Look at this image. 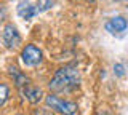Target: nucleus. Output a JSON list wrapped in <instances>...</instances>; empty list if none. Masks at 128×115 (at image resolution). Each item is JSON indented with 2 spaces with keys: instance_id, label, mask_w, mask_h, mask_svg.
<instances>
[{
  "instance_id": "nucleus-1",
  "label": "nucleus",
  "mask_w": 128,
  "mask_h": 115,
  "mask_svg": "<svg viewBox=\"0 0 128 115\" xmlns=\"http://www.w3.org/2000/svg\"><path fill=\"white\" fill-rule=\"evenodd\" d=\"M80 82V72L75 67H62L56 70L50 82V90L51 91H67L69 88L77 86Z\"/></svg>"
},
{
  "instance_id": "nucleus-2",
  "label": "nucleus",
  "mask_w": 128,
  "mask_h": 115,
  "mask_svg": "<svg viewBox=\"0 0 128 115\" xmlns=\"http://www.w3.org/2000/svg\"><path fill=\"white\" fill-rule=\"evenodd\" d=\"M45 102H46L48 107L58 110V112L62 114V115H74L75 112H77V104L69 102V101H64V99L54 96V94L46 96V98H45Z\"/></svg>"
},
{
  "instance_id": "nucleus-3",
  "label": "nucleus",
  "mask_w": 128,
  "mask_h": 115,
  "mask_svg": "<svg viewBox=\"0 0 128 115\" xmlns=\"http://www.w3.org/2000/svg\"><path fill=\"white\" fill-rule=\"evenodd\" d=\"M40 61H42V51L35 45H27L22 50V62L26 66H37Z\"/></svg>"
},
{
  "instance_id": "nucleus-4",
  "label": "nucleus",
  "mask_w": 128,
  "mask_h": 115,
  "mask_svg": "<svg viewBox=\"0 0 128 115\" xmlns=\"http://www.w3.org/2000/svg\"><path fill=\"white\" fill-rule=\"evenodd\" d=\"M2 38H3V43H5L6 48H14L21 43V37H19L18 30L13 24H6L5 29H3V34H2Z\"/></svg>"
},
{
  "instance_id": "nucleus-5",
  "label": "nucleus",
  "mask_w": 128,
  "mask_h": 115,
  "mask_svg": "<svg viewBox=\"0 0 128 115\" xmlns=\"http://www.w3.org/2000/svg\"><path fill=\"white\" fill-rule=\"evenodd\" d=\"M126 27H128V22H126V19H125V18H122V16H115V18H112L110 21L106 24V29L109 30L110 34L123 32Z\"/></svg>"
},
{
  "instance_id": "nucleus-6",
  "label": "nucleus",
  "mask_w": 128,
  "mask_h": 115,
  "mask_svg": "<svg viewBox=\"0 0 128 115\" xmlns=\"http://www.w3.org/2000/svg\"><path fill=\"white\" fill-rule=\"evenodd\" d=\"M16 11H18V14H19L22 19H30L35 13H37V8H34L30 2L22 0V2L18 3V8H16Z\"/></svg>"
},
{
  "instance_id": "nucleus-7",
  "label": "nucleus",
  "mask_w": 128,
  "mask_h": 115,
  "mask_svg": "<svg viewBox=\"0 0 128 115\" xmlns=\"http://www.w3.org/2000/svg\"><path fill=\"white\" fill-rule=\"evenodd\" d=\"M24 94H26L27 101L32 102V104H37L40 99H42V96H43L42 90H40V88H34V86H29V88H26Z\"/></svg>"
},
{
  "instance_id": "nucleus-8",
  "label": "nucleus",
  "mask_w": 128,
  "mask_h": 115,
  "mask_svg": "<svg viewBox=\"0 0 128 115\" xmlns=\"http://www.w3.org/2000/svg\"><path fill=\"white\" fill-rule=\"evenodd\" d=\"M53 6V0H38L37 2V11H46Z\"/></svg>"
},
{
  "instance_id": "nucleus-9",
  "label": "nucleus",
  "mask_w": 128,
  "mask_h": 115,
  "mask_svg": "<svg viewBox=\"0 0 128 115\" xmlns=\"http://www.w3.org/2000/svg\"><path fill=\"white\" fill-rule=\"evenodd\" d=\"M8 94H10V90H8V86L6 85H0V106L3 104V102L8 99Z\"/></svg>"
},
{
  "instance_id": "nucleus-10",
  "label": "nucleus",
  "mask_w": 128,
  "mask_h": 115,
  "mask_svg": "<svg viewBox=\"0 0 128 115\" xmlns=\"http://www.w3.org/2000/svg\"><path fill=\"white\" fill-rule=\"evenodd\" d=\"M16 70H18V69H11V74H14V75H16V85L21 86V85H24V83L27 82V78H26V77H22V75H19L18 72H16Z\"/></svg>"
},
{
  "instance_id": "nucleus-11",
  "label": "nucleus",
  "mask_w": 128,
  "mask_h": 115,
  "mask_svg": "<svg viewBox=\"0 0 128 115\" xmlns=\"http://www.w3.org/2000/svg\"><path fill=\"white\" fill-rule=\"evenodd\" d=\"M114 72L117 74L118 77H122V75L125 74V70H123V66H122V64H115V66H114Z\"/></svg>"
},
{
  "instance_id": "nucleus-12",
  "label": "nucleus",
  "mask_w": 128,
  "mask_h": 115,
  "mask_svg": "<svg viewBox=\"0 0 128 115\" xmlns=\"http://www.w3.org/2000/svg\"><path fill=\"white\" fill-rule=\"evenodd\" d=\"M35 115H53L50 112V110H46V109H37L35 110Z\"/></svg>"
},
{
  "instance_id": "nucleus-13",
  "label": "nucleus",
  "mask_w": 128,
  "mask_h": 115,
  "mask_svg": "<svg viewBox=\"0 0 128 115\" xmlns=\"http://www.w3.org/2000/svg\"><path fill=\"white\" fill-rule=\"evenodd\" d=\"M5 18V8H3V5H0V21Z\"/></svg>"
},
{
  "instance_id": "nucleus-14",
  "label": "nucleus",
  "mask_w": 128,
  "mask_h": 115,
  "mask_svg": "<svg viewBox=\"0 0 128 115\" xmlns=\"http://www.w3.org/2000/svg\"><path fill=\"white\" fill-rule=\"evenodd\" d=\"M122 2H123V3H125V5H128V0H122Z\"/></svg>"
}]
</instances>
